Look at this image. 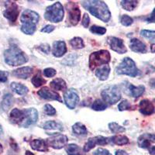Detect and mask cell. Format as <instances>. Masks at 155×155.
Masks as SVG:
<instances>
[{
    "label": "cell",
    "mask_w": 155,
    "mask_h": 155,
    "mask_svg": "<svg viewBox=\"0 0 155 155\" xmlns=\"http://www.w3.org/2000/svg\"><path fill=\"white\" fill-rule=\"evenodd\" d=\"M129 90L130 92L131 95L134 98H139L140 96L143 95L145 91V87L143 85H140V86H134L133 85H130Z\"/></svg>",
    "instance_id": "26"
},
{
    "label": "cell",
    "mask_w": 155,
    "mask_h": 155,
    "mask_svg": "<svg viewBox=\"0 0 155 155\" xmlns=\"http://www.w3.org/2000/svg\"><path fill=\"white\" fill-rule=\"evenodd\" d=\"M39 96H41L42 99H49V100H56L58 102H61L62 100L61 99V96L58 92H55L54 91H51L48 87H44L41 90L37 92Z\"/></svg>",
    "instance_id": "15"
},
{
    "label": "cell",
    "mask_w": 155,
    "mask_h": 155,
    "mask_svg": "<svg viewBox=\"0 0 155 155\" xmlns=\"http://www.w3.org/2000/svg\"><path fill=\"white\" fill-rule=\"evenodd\" d=\"M93 155H112L110 152L104 148H99L95 151H94Z\"/></svg>",
    "instance_id": "43"
},
{
    "label": "cell",
    "mask_w": 155,
    "mask_h": 155,
    "mask_svg": "<svg viewBox=\"0 0 155 155\" xmlns=\"http://www.w3.org/2000/svg\"><path fill=\"white\" fill-rule=\"evenodd\" d=\"M153 142H155V135L151 134H142L137 140L138 146L141 148H148Z\"/></svg>",
    "instance_id": "17"
},
{
    "label": "cell",
    "mask_w": 155,
    "mask_h": 155,
    "mask_svg": "<svg viewBox=\"0 0 155 155\" xmlns=\"http://www.w3.org/2000/svg\"><path fill=\"white\" fill-rule=\"evenodd\" d=\"M149 152H150V155H155V146H153L152 147H150Z\"/></svg>",
    "instance_id": "51"
},
{
    "label": "cell",
    "mask_w": 155,
    "mask_h": 155,
    "mask_svg": "<svg viewBox=\"0 0 155 155\" xmlns=\"http://www.w3.org/2000/svg\"><path fill=\"white\" fill-rule=\"evenodd\" d=\"M102 99L110 105L116 104L121 99V92L117 85H110L101 92Z\"/></svg>",
    "instance_id": "7"
},
{
    "label": "cell",
    "mask_w": 155,
    "mask_h": 155,
    "mask_svg": "<svg viewBox=\"0 0 155 155\" xmlns=\"http://www.w3.org/2000/svg\"><path fill=\"white\" fill-rule=\"evenodd\" d=\"M42 127L45 130H58L60 131H62L64 130L62 124L54 121V120H51V121L44 123L42 125Z\"/></svg>",
    "instance_id": "25"
},
{
    "label": "cell",
    "mask_w": 155,
    "mask_h": 155,
    "mask_svg": "<svg viewBox=\"0 0 155 155\" xmlns=\"http://www.w3.org/2000/svg\"><path fill=\"white\" fill-rule=\"evenodd\" d=\"M81 5L90 13L104 23H107L111 18V12L107 5L103 1H83Z\"/></svg>",
    "instance_id": "2"
},
{
    "label": "cell",
    "mask_w": 155,
    "mask_h": 155,
    "mask_svg": "<svg viewBox=\"0 0 155 155\" xmlns=\"http://www.w3.org/2000/svg\"><path fill=\"white\" fill-rule=\"evenodd\" d=\"M11 89L19 95H24L28 92V88L20 83L12 82L10 84Z\"/></svg>",
    "instance_id": "24"
},
{
    "label": "cell",
    "mask_w": 155,
    "mask_h": 155,
    "mask_svg": "<svg viewBox=\"0 0 155 155\" xmlns=\"http://www.w3.org/2000/svg\"><path fill=\"white\" fill-rule=\"evenodd\" d=\"M33 68L30 67H23L16 69L12 71V75L21 79H27L31 76Z\"/></svg>",
    "instance_id": "20"
},
{
    "label": "cell",
    "mask_w": 155,
    "mask_h": 155,
    "mask_svg": "<svg viewBox=\"0 0 155 155\" xmlns=\"http://www.w3.org/2000/svg\"><path fill=\"white\" fill-rule=\"evenodd\" d=\"M108 43L112 50L113 51H116L118 54H124L127 51V48L124 45V41L122 39L118 37H110L108 38Z\"/></svg>",
    "instance_id": "13"
},
{
    "label": "cell",
    "mask_w": 155,
    "mask_h": 155,
    "mask_svg": "<svg viewBox=\"0 0 155 155\" xmlns=\"http://www.w3.org/2000/svg\"><path fill=\"white\" fill-rule=\"evenodd\" d=\"M107 108V104L101 99H97L93 102L92 109L95 111H103Z\"/></svg>",
    "instance_id": "35"
},
{
    "label": "cell",
    "mask_w": 155,
    "mask_h": 155,
    "mask_svg": "<svg viewBox=\"0 0 155 155\" xmlns=\"http://www.w3.org/2000/svg\"><path fill=\"white\" fill-rule=\"evenodd\" d=\"M64 15V11L63 5L60 2H57L47 7L44 18L51 23H59L63 19Z\"/></svg>",
    "instance_id": "4"
},
{
    "label": "cell",
    "mask_w": 155,
    "mask_h": 155,
    "mask_svg": "<svg viewBox=\"0 0 155 155\" xmlns=\"http://www.w3.org/2000/svg\"><path fill=\"white\" fill-rule=\"evenodd\" d=\"M110 141L114 144L122 146V145L127 144L129 143V139L124 135H117L110 137Z\"/></svg>",
    "instance_id": "28"
},
{
    "label": "cell",
    "mask_w": 155,
    "mask_h": 155,
    "mask_svg": "<svg viewBox=\"0 0 155 155\" xmlns=\"http://www.w3.org/2000/svg\"><path fill=\"white\" fill-rule=\"evenodd\" d=\"M31 82L34 85V87L39 88V87L42 86L43 85H44L46 83V80L43 78L42 76H41V73L38 71L34 77L32 78Z\"/></svg>",
    "instance_id": "31"
},
{
    "label": "cell",
    "mask_w": 155,
    "mask_h": 155,
    "mask_svg": "<svg viewBox=\"0 0 155 155\" xmlns=\"http://www.w3.org/2000/svg\"><path fill=\"white\" fill-rule=\"evenodd\" d=\"M68 11L67 22L71 26H76L81 19V11L76 3L73 2H68L66 5Z\"/></svg>",
    "instance_id": "8"
},
{
    "label": "cell",
    "mask_w": 155,
    "mask_h": 155,
    "mask_svg": "<svg viewBox=\"0 0 155 155\" xmlns=\"http://www.w3.org/2000/svg\"><path fill=\"white\" fill-rule=\"evenodd\" d=\"M67 52V47L64 41H54L52 47V54L56 58H61Z\"/></svg>",
    "instance_id": "18"
},
{
    "label": "cell",
    "mask_w": 155,
    "mask_h": 155,
    "mask_svg": "<svg viewBox=\"0 0 155 155\" xmlns=\"http://www.w3.org/2000/svg\"><path fill=\"white\" fill-rule=\"evenodd\" d=\"M44 76H46L48 78H51V77H54V76L56 74L57 71L54 68H48L44 69Z\"/></svg>",
    "instance_id": "42"
},
{
    "label": "cell",
    "mask_w": 155,
    "mask_h": 155,
    "mask_svg": "<svg viewBox=\"0 0 155 155\" xmlns=\"http://www.w3.org/2000/svg\"><path fill=\"white\" fill-rule=\"evenodd\" d=\"M110 73V67L109 65H105L95 70V75L101 81H106L109 77Z\"/></svg>",
    "instance_id": "22"
},
{
    "label": "cell",
    "mask_w": 155,
    "mask_h": 155,
    "mask_svg": "<svg viewBox=\"0 0 155 155\" xmlns=\"http://www.w3.org/2000/svg\"><path fill=\"white\" fill-rule=\"evenodd\" d=\"M12 103H13V97H12V95L9 93L5 94L2 102V109L5 111H6V110H8L12 106Z\"/></svg>",
    "instance_id": "30"
},
{
    "label": "cell",
    "mask_w": 155,
    "mask_h": 155,
    "mask_svg": "<svg viewBox=\"0 0 155 155\" xmlns=\"http://www.w3.org/2000/svg\"><path fill=\"white\" fill-rule=\"evenodd\" d=\"M70 44L74 49H81L85 47L84 41L80 37H74L71 39L70 41Z\"/></svg>",
    "instance_id": "34"
},
{
    "label": "cell",
    "mask_w": 155,
    "mask_h": 155,
    "mask_svg": "<svg viewBox=\"0 0 155 155\" xmlns=\"http://www.w3.org/2000/svg\"><path fill=\"white\" fill-rule=\"evenodd\" d=\"M139 110L143 115L150 116L155 112V108L153 103L150 100L143 99L140 102Z\"/></svg>",
    "instance_id": "16"
},
{
    "label": "cell",
    "mask_w": 155,
    "mask_h": 155,
    "mask_svg": "<svg viewBox=\"0 0 155 155\" xmlns=\"http://www.w3.org/2000/svg\"><path fill=\"white\" fill-rule=\"evenodd\" d=\"M116 74H126L130 77H136L139 74V70L134 61L130 58H124L121 63L116 68Z\"/></svg>",
    "instance_id": "5"
},
{
    "label": "cell",
    "mask_w": 155,
    "mask_h": 155,
    "mask_svg": "<svg viewBox=\"0 0 155 155\" xmlns=\"http://www.w3.org/2000/svg\"><path fill=\"white\" fill-rule=\"evenodd\" d=\"M90 31L92 32V34H97V35H103L106 33V29L105 27H99V26H92L90 28Z\"/></svg>",
    "instance_id": "38"
},
{
    "label": "cell",
    "mask_w": 155,
    "mask_h": 155,
    "mask_svg": "<svg viewBox=\"0 0 155 155\" xmlns=\"http://www.w3.org/2000/svg\"><path fill=\"white\" fill-rule=\"evenodd\" d=\"M150 51H151L152 53H155V44H153L150 46Z\"/></svg>",
    "instance_id": "52"
},
{
    "label": "cell",
    "mask_w": 155,
    "mask_h": 155,
    "mask_svg": "<svg viewBox=\"0 0 155 155\" xmlns=\"http://www.w3.org/2000/svg\"><path fill=\"white\" fill-rule=\"evenodd\" d=\"M147 23H155V8L152 11L151 14L146 19Z\"/></svg>",
    "instance_id": "48"
},
{
    "label": "cell",
    "mask_w": 155,
    "mask_h": 155,
    "mask_svg": "<svg viewBox=\"0 0 155 155\" xmlns=\"http://www.w3.org/2000/svg\"><path fill=\"white\" fill-rule=\"evenodd\" d=\"M89 23H90L89 16H88V15L87 14V13H85V14H84V16H83L82 22H81V23H82V26L84 27H85V28H88V25H89Z\"/></svg>",
    "instance_id": "45"
},
{
    "label": "cell",
    "mask_w": 155,
    "mask_h": 155,
    "mask_svg": "<svg viewBox=\"0 0 155 155\" xmlns=\"http://www.w3.org/2000/svg\"><path fill=\"white\" fill-rule=\"evenodd\" d=\"M109 128L113 134H119V133L120 134V133H124L126 131V129L124 127H121L115 122L109 124Z\"/></svg>",
    "instance_id": "36"
},
{
    "label": "cell",
    "mask_w": 155,
    "mask_h": 155,
    "mask_svg": "<svg viewBox=\"0 0 155 155\" xmlns=\"http://www.w3.org/2000/svg\"><path fill=\"white\" fill-rule=\"evenodd\" d=\"M20 29H21V31L24 33L25 34L32 35L36 31L37 27H36L35 24H33V23H23Z\"/></svg>",
    "instance_id": "33"
},
{
    "label": "cell",
    "mask_w": 155,
    "mask_h": 155,
    "mask_svg": "<svg viewBox=\"0 0 155 155\" xmlns=\"http://www.w3.org/2000/svg\"><path fill=\"white\" fill-rule=\"evenodd\" d=\"M9 72L5 71H0V82H6L8 80Z\"/></svg>",
    "instance_id": "44"
},
{
    "label": "cell",
    "mask_w": 155,
    "mask_h": 155,
    "mask_svg": "<svg viewBox=\"0 0 155 155\" xmlns=\"http://www.w3.org/2000/svg\"><path fill=\"white\" fill-rule=\"evenodd\" d=\"M109 143H111L110 137L107 138L104 137L102 136H97V137H91L88 140V141L85 143V146H84L83 150L85 152H88L90 150H92V148L95 147L96 145H106Z\"/></svg>",
    "instance_id": "12"
},
{
    "label": "cell",
    "mask_w": 155,
    "mask_h": 155,
    "mask_svg": "<svg viewBox=\"0 0 155 155\" xmlns=\"http://www.w3.org/2000/svg\"><path fill=\"white\" fill-rule=\"evenodd\" d=\"M116 155H128V153L123 150H116Z\"/></svg>",
    "instance_id": "49"
},
{
    "label": "cell",
    "mask_w": 155,
    "mask_h": 155,
    "mask_svg": "<svg viewBox=\"0 0 155 155\" xmlns=\"http://www.w3.org/2000/svg\"><path fill=\"white\" fill-rule=\"evenodd\" d=\"M30 146H31L32 149L35 150H38V151L45 152L48 151V143H47L46 140H44L43 139H35L30 142Z\"/></svg>",
    "instance_id": "21"
},
{
    "label": "cell",
    "mask_w": 155,
    "mask_h": 155,
    "mask_svg": "<svg viewBox=\"0 0 155 155\" xmlns=\"http://www.w3.org/2000/svg\"><path fill=\"white\" fill-rule=\"evenodd\" d=\"M149 84H150V85L152 87V88H155V78H151V79L150 80Z\"/></svg>",
    "instance_id": "50"
},
{
    "label": "cell",
    "mask_w": 155,
    "mask_h": 155,
    "mask_svg": "<svg viewBox=\"0 0 155 155\" xmlns=\"http://www.w3.org/2000/svg\"><path fill=\"white\" fill-rule=\"evenodd\" d=\"M54 29H55V27L54 26H53V25H47V26H45V27L41 30V32L49 34V33H51V32L53 31Z\"/></svg>",
    "instance_id": "46"
},
{
    "label": "cell",
    "mask_w": 155,
    "mask_h": 155,
    "mask_svg": "<svg viewBox=\"0 0 155 155\" xmlns=\"http://www.w3.org/2000/svg\"><path fill=\"white\" fill-rule=\"evenodd\" d=\"M110 54L106 50H101L95 51L89 56V67L92 70H94L96 67L107 64L110 61Z\"/></svg>",
    "instance_id": "6"
},
{
    "label": "cell",
    "mask_w": 155,
    "mask_h": 155,
    "mask_svg": "<svg viewBox=\"0 0 155 155\" xmlns=\"http://www.w3.org/2000/svg\"><path fill=\"white\" fill-rule=\"evenodd\" d=\"M72 130L74 134L80 136H85L88 133L85 126L81 123H76L75 124H74L72 127Z\"/></svg>",
    "instance_id": "29"
},
{
    "label": "cell",
    "mask_w": 155,
    "mask_h": 155,
    "mask_svg": "<svg viewBox=\"0 0 155 155\" xmlns=\"http://www.w3.org/2000/svg\"><path fill=\"white\" fill-rule=\"evenodd\" d=\"M2 151H3V147H2V144L0 143V153H2Z\"/></svg>",
    "instance_id": "54"
},
{
    "label": "cell",
    "mask_w": 155,
    "mask_h": 155,
    "mask_svg": "<svg viewBox=\"0 0 155 155\" xmlns=\"http://www.w3.org/2000/svg\"><path fill=\"white\" fill-rule=\"evenodd\" d=\"M38 120V113L34 108L25 109H13L9 114V120L12 124L20 127L27 128L30 125L35 124Z\"/></svg>",
    "instance_id": "1"
},
{
    "label": "cell",
    "mask_w": 155,
    "mask_h": 155,
    "mask_svg": "<svg viewBox=\"0 0 155 155\" xmlns=\"http://www.w3.org/2000/svg\"><path fill=\"white\" fill-rule=\"evenodd\" d=\"M50 86L52 89L54 90H58V91H64L67 88V85H66L65 81L62 78H55L53 81H51L50 83Z\"/></svg>",
    "instance_id": "23"
},
{
    "label": "cell",
    "mask_w": 155,
    "mask_h": 155,
    "mask_svg": "<svg viewBox=\"0 0 155 155\" xmlns=\"http://www.w3.org/2000/svg\"><path fill=\"white\" fill-rule=\"evenodd\" d=\"M5 62L9 66H19L28 61V57L20 48L12 45L4 52Z\"/></svg>",
    "instance_id": "3"
},
{
    "label": "cell",
    "mask_w": 155,
    "mask_h": 155,
    "mask_svg": "<svg viewBox=\"0 0 155 155\" xmlns=\"http://www.w3.org/2000/svg\"><path fill=\"white\" fill-rule=\"evenodd\" d=\"M64 100L66 106L70 109H74L77 106L78 102H79V96L77 91L74 88L66 90L64 94Z\"/></svg>",
    "instance_id": "11"
},
{
    "label": "cell",
    "mask_w": 155,
    "mask_h": 155,
    "mask_svg": "<svg viewBox=\"0 0 155 155\" xmlns=\"http://www.w3.org/2000/svg\"><path fill=\"white\" fill-rule=\"evenodd\" d=\"M68 137L61 134H52L51 137L46 140L48 146L51 147L54 149H61L68 143Z\"/></svg>",
    "instance_id": "9"
},
{
    "label": "cell",
    "mask_w": 155,
    "mask_h": 155,
    "mask_svg": "<svg viewBox=\"0 0 155 155\" xmlns=\"http://www.w3.org/2000/svg\"><path fill=\"white\" fill-rule=\"evenodd\" d=\"M65 150L68 155H83L82 149L74 143L67 145Z\"/></svg>",
    "instance_id": "27"
},
{
    "label": "cell",
    "mask_w": 155,
    "mask_h": 155,
    "mask_svg": "<svg viewBox=\"0 0 155 155\" xmlns=\"http://www.w3.org/2000/svg\"><path fill=\"white\" fill-rule=\"evenodd\" d=\"M19 14V6L16 2H8L5 4V9L3 12L4 17L9 20L10 23H14L17 19Z\"/></svg>",
    "instance_id": "10"
},
{
    "label": "cell",
    "mask_w": 155,
    "mask_h": 155,
    "mask_svg": "<svg viewBox=\"0 0 155 155\" xmlns=\"http://www.w3.org/2000/svg\"><path fill=\"white\" fill-rule=\"evenodd\" d=\"M130 48L134 52L136 53H146L147 47L146 44L140 41L137 38L131 39L130 43Z\"/></svg>",
    "instance_id": "19"
},
{
    "label": "cell",
    "mask_w": 155,
    "mask_h": 155,
    "mask_svg": "<svg viewBox=\"0 0 155 155\" xmlns=\"http://www.w3.org/2000/svg\"><path fill=\"white\" fill-rule=\"evenodd\" d=\"M130 103L129 102L128 100H124L119 104L118 108L120 111H124V110H127L130 109Z\"/></svg>",
    "instance_id": "41"
},
{
    "label": "cell",
    "mask_w": 155,
    "mask_h": 155,
    "mask_svg": "<svg viewBox=\"0 0 155 155\" xmlns=\"http://www.w3.org/2000/svg\"><path fill=\"white\" fill-rule=\"evenodd\" d=\"M138 5V1H134V0H124L121 1L122 7L125 10L132 11L135 9Z\"/></svg>",
    "instance_id": "32"
},
{
    "label": "cell",
    "mask_w": 155,
    "mask_h": 155,
    "mask_svg": "<svg viewBox=\"0 0 155 155\" xmlns=\"http://www.w3.org/2000/svg\"><path fill=\"white\" fill-rule=\"evenodd\" d=\"M133 22H134V19L128 15H123L121 19H120V23H122V25L126 26V27L130 26Z\"/></svg>",
    "instance_id": "39"
},
{
    "label": "cell",
    "mask_w": 155,
    "mask_h": 155,
    "mask_svg": "<svg viewBox=\"0 0 155 155\" xmlns=\"http://www.w3.org/2000/svg\"><path fill=\"white\" fill-rule=\"evenodd\" d=\"M26 155H34V154L33 153H31L30 151H29V150H27V151H26Z\"/></svg>",
    "instance_id": "53"
},
{
    "label": "cell",
    "mask_w": 155,
    "mask_h": 155,
    "mask_svg": "<svg viewBox=\"0 0 155 155\" xmlns=\"http://www.w3.org/2000/svg\"><path fill=\"white\" fill-rule=\"evenodd\" d=\"M40 16L38 13L30 9H26L23 12L20 16V21L23 23H33L37 25L38 23Z\"/></svg>",
    "instance_id": "14"
},
{
    "label": "cell",
    "mask_w": 155,
    "mask_h": 155,
    "mask_svg": "<svg viewBox=\"0 0 155 155\" xmlns=\"http://www.w3.org/2000/svg\"><path fill=\"white\" fill-rule=\"evenodd\" d=\"M39 48H40L43 52H44V53H46V54H49L50 51H51V48H50L49 44H41V46L39 47Z\"/></svg>",
    "instance_id": "47"
},
{
    "label": "cell",
    "mask_w": 155,
    "mask_h": 155,
    "mask_svg": "<svg viewBox=\"0 0 155 155\" xmlns=\"http://www.w3.org/2000/svg\"><path fill=\"white\" fill-rule=\"evenodd\" d=\"M140 35L143 37L147 39H149L152 41H155V31H151V30H141Z\"/></svg>",
    "instance_id": "37"
},
{
    "label": "cell",
    "mask_w": 155,
    "mask_h": 155,
    "mask_svg": "<svg viewBox=\"0 0 155 155\" xmlns=\"http://www.w3.org/2000/svg\"><path fill=\"white\" fill-rule=\"evenodd\" d=\"M44 112L48 116H54L56 114L55 109L50 104H46L44 106Z\"/></svg>",
    "instance_id": "40"
}]
</instances>
